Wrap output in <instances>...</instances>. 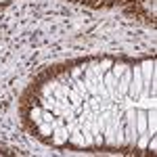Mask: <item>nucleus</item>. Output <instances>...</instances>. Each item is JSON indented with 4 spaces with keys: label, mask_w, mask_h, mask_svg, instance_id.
Listing matches in <instances>:
<instances>
[{
    "label": "nucleus",
    "mask_w": 157,
    "mask_h": 157,
    "mask_svg": "<svg viewBox=\"0 0 157 157\" xmlns=\"http://www.w3.org/2000/svg\"><path fill=\"white\" fill-rule=\"evenodd\" d=\"M21 117L57 149L155 155V59L103 55L55 65L23 92Z\"/></svg>",
    "instance_id": "nucleus-1"
},
{
    "label": "nucleus",
    "mask_w": 157,
    "mask_h": 157,
    "mask_svg": "<svg viewBox=\"0 0 157 157\" xmlns=\"http://www.w3.org/2000/svg\"><path fill=\"white\" fill-rule=\"evenodd\" d=\"M6 4H11V0H0V9H4Z\"/></svg>",
    "instance_id": "nucleus-5"
},
{
    "label": "nucleus",
    "mask_w": 157,
    "mask_h": 157,
    "mask_svg": "<svg viewBox=\"0 0 157 157\" xmlns=\"http://www.w3.org/2000/svg\"><path fill=\"white\" fill-rule=\"evenodd\" d=\"M73 4H84L90 9H113V6H126L128 0H67Z\"/></svg>",
    "instance_id": "nucleus-3"
},
{
    "label": "nucleus",
    "mask_w": 157,
    "mask_h": 157,
    "mask_svg": "<svg viewBox=\"0 0 157 157\" xmlns=\"http://www.w3.org/2000/svg\"><path fill=\"white\" fill-rule=\"evenodd\" d=\"M0 155H15V151H11V149H9V147H4V145H0Z\"/></svg>",
    "instance_id": "nucleus-4"
},
{
    "label": "nucleus",
    "mask_w": 157,
    "mask_h": 157,
    "mask_svg": "<svg viewBox=\"0 0 157 157\" xmlns=\"http://www.w3.org/2000/svg\"><path fill=\"white\" fill-rule=\"evenodd\" d=\"M155 4L157 0H128L126 13L132 15L134 19H140L149 25H155Z\"/></svg>",
    "instance_id": "nucleus-2"
}]
</instances>
